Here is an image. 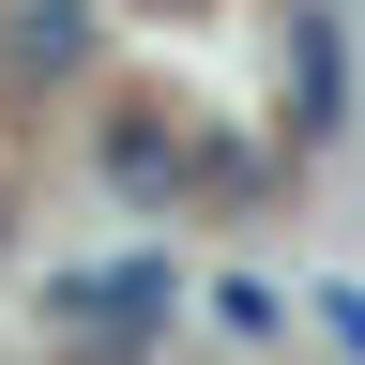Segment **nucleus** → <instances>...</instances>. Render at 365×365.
I'll return each instance as SVG.
<instances>
[{
  "instance_id": "nucleus-6",
  "label": "nucleus",
  "mask_w": 365,
  "mask_h": 365,
  "mask_svg": "<svg viewBox=\"0 0 365 365\" xmlns=\"http://www.w3.org/2000/svg\"><path fill=\"white\" fill-rule=\"evenodd\" d=\"M0 213H16V198H0Z\"/></svg>"
},
{
  "instance_id": "nucleus-3",
  "label": "nucleus",
  "mask_w": 365,
  "mask_h": 365,
  "mask_svg": "<svg viewBox=\"0 0 365 365\" xmlns=\"http://www.w3.org/2000/svg\"><path fill=\"white\" fill-rule=\"evenodd\" d=\"M16 61L76 76V61H91V0H16Z\"/></svg>"
},
{
  "instance_id": "nucleus-4",
  "label": "nucleus",
  "mask_w": 365,
  "mask_h": 365,
  "mask_svg": "<svg viewBox=\"0 0 365 365\" xmlns=\"http://www.w3.org/2000/svg\"><path fill=\"white\" fill-rule=\"evenodd\" d=\"M107 182H122V198H182V153L153 122H107Z\"/></svg>"
},
{
  "instance_id": "nucleus-1",
  "label": "nucleus",
  "mask_w": 365,
  "mask_h": 365,
  "mask_svg": "<svg viewBox=\"0 0 365 365\" xmlns=\"http://www.w3.org/2000/svg\"><path fill=\"white\" fill-rule=\"evenodd\" d=\"M46 319H76V335H168V319H182V274H168V259H91V274H46Z\"/></svg>"
},
{
  "instance_id": "nucleus-2",
  "label": "nucleus",
  "mask_w": 365,
  "mask_h": 365,
  "mask_svg": "<svg viewBox=\"0 0 365 365\" xmlns=\"http://www.w3.org/2000/svg\"><path fill=\"white\" fill-rule=\"evenodd\" d=\"M289 76H304V107H289V122H304V137H335V122H350V46H335V16H304V31H289Z\"/></svg>"
},
{
  "instance_id": "nucleus-5",
  "label": "nucleus",
  "mask_w": 365,
  "mask_h": 365,
  "mask_svg": "<svg viewBox=\"0 0 365 365\" xmlns=\"http://www.w3.org/2000/svg\"><path fill=\"white\" fill-rule=\"evenodd\" d=\"M213 319H228V335H289V304H274L259 274H228V289H213Z\"/></svg>"
}]
</instances>
